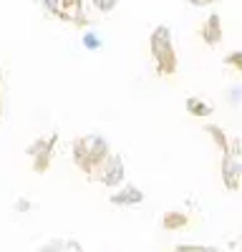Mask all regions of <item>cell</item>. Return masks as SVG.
<instances>
[{
	"label": "cell",
	"mask_w": 242,
	"mask_h": 252,
	"mask_svg": "<svg viewBox=\"0 0 242 252\" xmlns=\"http://www.w3.org/2000/svg\"><path fill=\"white\" fill-rule=\"evenodd\" d=\"M71 154H73V164L89 177H101V169L106 166V161L111 157L109 141L98 134L76 136L71 144Z\"/></svg>",
	"instance_id": "cell-1"
},
{
	"label": "cell",
	"mask_w": 242,
	"mask_h": 252,
	"mask_svg": "<svg viewBox=\"0 0 242 252\" xmlns=\"http://www.w3.org/2000/svg\"><path fill=\"white\" fill-rule=\"evenodd\" d=\"M149 48H151V58L159 76H172L177 73V53L172 46V35L167 26H156L151 38H149Z\"/></svg>",
	"instance_id": "cell-2"
},
{
	"label": "cell",
	"mask_w": 242,
	"mask_h": 252,
	"mask_svg": "<svg viewBox=\"0 0 242 252\" xmlns=\"http://www.w3.org/2000/svg\"><path fill=\"white\" fill-rule=\"evenodd\" d=\"M56 141H58V134H51L48 139H35V141L28 146V157L33 159V172H35V174L48 172Z\"/></svg>",
	"instance_id": "cell-3"
},
{
	"label": "cell",
	"mask_w": 242,
	"mask_h": 252,
	"mask_svg": "<svg viewBox=\"0 0 242 252\" xmlns=\"http://www.w3.org/2000/svg\"><path fill=\"white\" fill-rule=\"evenodd\" d=\"M124 172H126V166H124V159H121L119 154H111L109 157V161H106V166L101 169V184L104 187H119L121 182H124Z\"/></svg>",
	"instance_id": "cell-4"
},
{
	"label": "cell",
	"mask_w": 242,
	"mask_h": 252,
	"mask_svg": "<svg viewBox=\"0 0 242 252\" xmlns=\"http://www.w3.org/2000/svg\"><path fill=\"white\" fill-rule=\"evenodd\" d=\"M240 179H242V166L232 159V154L222 157V182H225V187L230 192H237Z\"/></svg>",
	"instance_id": "cell-5"
},
{
	"label": "cell",
	"mask_w": 242,
	"mask_h": 252,
	"mask_svg": "<svg viewBox=\"0 0 242 252\" xmlns=\"http://www.w3.org/2000/svg\"><path fill=\"white\" fill-rule=\"evenodd\" d=\"M60 20H68V23L84 26L86 15H84V0H60V10H58Z\"/></svg>",
	"instance_id": "cell-6"
},
{
	"label": "cell",
	"mask_w": 242,
	"mask_h": 252,
	"mask_svg": "<svg viewBox=\"0 0 242 252\" xmlns=\"http://www.w3.org/2000/svg\"><path fill=\"white\" fill-rule=\"evenodd\" d=\"M202 40H205L207 46H212V48L222 40V18L217 13H212L205 20V26H202Z\"/></svg>",
	"instance_id": "cell-7"
},
{
	"label": "cell",
	"mask_w": 242,
	"mask_h": 252,
	"mask_svg": "<svg viewBox=\"0 0 242 252\" xmlns=\"http://www.w3.org/2000/svg\"><path fill=\"white\" fill-rule=\"evenodd\" d=\"M144 202V192H141L139 187H121L116 194H111V204H121V207H129V204H141Z\"/></svg>",
	"instance_id": "cell-8"
},
{
	"label": "cell",
	"mask_w": 242,
	"mask_h": 252,
	"mask_svg": "<svg viewBox=\"0 0 242 252\" xmlns=\"http://www.w3.org/2000/svg\"><path fill=\"white\" fill-rule=\"evenodd\" d=\"M189 217L184 212H167L164 217H161V227L169 229V232H174V229H182V227H187Z\"/></svg>",
	"instance_id": "cell-9"
},
{
	"label": "cell",
	"mask_w": 242,
	"mask_h": 252,
	"mask_svg": "<svg viewBox=\"0 0 242 252\" xmlns=\"http://www.w3.org/2000/svg\"><path fill=\"white\" fill-rule=\"evenodd\" d=\"M187 111H189L192 116H210V114H212V106H210L207 101L197 98V96H189V98H187Z\"/></svg>",
	"instance_id": "cell-10"
},
{
	"label": "cell",
	"mask_w": 242,
	"mask_h": 252,
	"mask_svg": "<svg viewBox=\"0 0 242 252\" xmlns=\"http://www.w3.org/2000/svg\"><path fill=\"white\" fill-rule=\"evenodd\" d=\"M207 134H212V139H214V144L219 146L222 157H227V154H230V144H227V136H225V131H222L219 126H207Z\"/></svg>",
	"instance_id": "cell-11"
},
{
	"label": "cell",
	"mask_w": 242,
	"mask_h": 252,
	"mask_svg": "<svg viewBox=\"0 0 242 252\" xmlns=\"http://www.w3.org/2000/svg\"><path fill=\"white\" fill-rule=\"evenodd\" d=\"M177 252H219V250L205 245H177Z\"/></svg>",
	"instance_id": "cell-12"
},
{
	"label": "cell",
	"mask_w": 242,
	"mask_h": 252,
	"mask_svg": "<svg viewBox=\"0 0 242 252\" xmlns=\"http://www.w3.org/2000/svg\"><path fill=\"white\" fill-rule=\"evenodd\" d=\"M116 5H119V0H93V8L101 13H111Z\"/></svg>",
	"instance_id": "cell-13"
},
{
	"label": "cell",
	"mask_w": 242,
	"mask_h": 252,
	"mask_svg": "<svg viewBox=\"0 0 242 252\" xmlns=\"http://www.w3.org/2000/svg\"><path fill=\"white\" fill-rule=\"evenodd\" d=\"M225 63H227V66H235V68L242 73V51H235V53H230V56L225 58Z\"/></svg>",
	"instance_id": "cell-14"
},
{
	"label": "cell",
	"mask_w": 242,
	"mask_h": 252,
	"mask_svg": "<svg viewBox=\"0 0 242 252\" xmlns=\"http://www.w3.org/2000/svg\"><path fill=\"white\" fill-rule=\"evenodd\" d=\"M43 3V8L51 13V15H56L58 18V10H60V0H40Z\"/></svg>",
	"instance_id": "cell-15"
},
{
	"label": "cell",
	"mask_w": 242,
	"mask_h": 252,
	"mask_svg": "<svg viewBox=\"0 0 242 252\" xmlns=\"http://www.w3.org/2000/svg\"><path fill=\"white\" fill-rule=\"evenodd\" d=\"M84 46L93 51V48H101V40H98L93 33H84Z\"/></svg>",
	"instance_id": "cell-16"
},
{
	"label": "cell",
	"mask_w": 242,
	"mask_h": 252,
	"mask_svg": "<svg viewBox=\"0 0 242 252\" xmlns=\"http://www.w3.org/2000/svg\"><path fill=\"white\" fill-rule=\"evenodd\" d=\"M192 5H197V8H205V5H212L214 0H189Z\"/></svg>",
	"instance_id": "cell-17"
},
{
	"label": "cell",
	"mask_w": 242,
	"mask_h": 252,
	"mask_svg": "<svg viewBox=\"0 0 242 252\" xmlns=\"http://www.w3.org/2000/svg\"><path fill=\"white\" fill-rule=\"evenodd\" d=\"M0 109H3V94H0Z\"/></svg>",
	"instance_id": "cell-18"
}]
</instances>
